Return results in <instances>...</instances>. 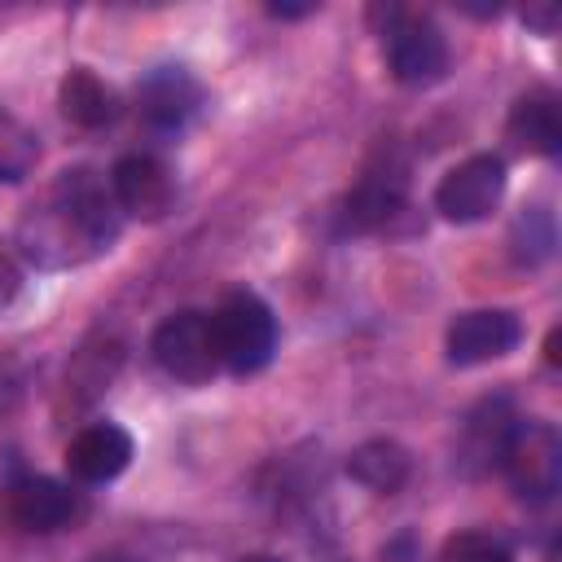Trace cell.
<instances>
[{"label": "cell", "instance_id": "obj_1", "mask_svg": "<svg viewBox=\"0 0 562 562\" xmlns=\"http://www.w3.org/2000/svg\"><path fill=\"white\" fill-rule=\"evenodd\" d=\"M114 237L119 206L105 193V184L83 167L61 171L57 184L18 220V250L40 268L88 263L92 255L110 250Z\"/></svg>", "mask_w": 562, "mask_h": 562}, {"label": "cell", "instance_id": "obj_2", "mask_svg": "<svg viewBox=\"0 0 562 562\" xmlns=\"http://www.w3.org/2000/svg\"><path fill=\"white\" fill-rule=\"evenodd\" d=\"M211 334H215L220 364L233 373H259L277 351V316L250 290H233L211 312Z\"/></svg>", "mask_w": 562, "mask_h": 562}, {"label": "cell", "instance_id": "obj_3", "mask_svg": "<svg viewBox=\"0 0 562 562\" xmlns=\"http://www.w3.org/2000/svg\"><path fill=\"white\" fill-rule=\"evenodd\" d=\"M382 53L386 66L400 83L408 88H426L435 79H443L448 70V40L443 31L413 9H386V26H382Z\"/></svg>", "mask_w": 562, "mask_h": 562}, {"label": "cell", "instance_id": "obj_4", "mask_svg": "<svg viewBox=\"0 0 562 562\" xmlns=\"http://www.w3.org/2000/svg\"><path fill=\"white\" fill-rule=\"evenodd\" d=\"M505 479L514 483V492L522 501H549L562 483V439L549 422H536V417H518L509 426V439L501 448V461Z\"/></svg>", "mask_w": 562, "mask_h": 562}, {"label": "cell", "instance_id": "obj_5", "mask_svg": "<svg viewBox=\"0 0 562 562\" xmlns=\"http://www.w3.org/2000/svg\"><path fill=\"white\" fill-rule=\"evenodd\" d=\"M149 351L158 360L162 373H171L176 382H206L220 369V351H215V334H211V316L206 312H171L154 338Z\"/></svg>", "mask_w": 562, "mask_h": 562}, {"label": "cell", "instance_id": "obj_6", "mask_svg": "<svg viewBox=\"0 0 562 562\" xmlns=\"http://www.w3.org/2000/svg\"><path fill=\"white\" fill-rule=\"evenodd\" d=\"M501 198H505V162L496 154H474L435 184V211L452 224L487 220L501 206Z\"/></svg>", "mask_w": 562, "mask_h": 562}, {"label": "cell", "instance_id": "obj_7", "mask_svg": "<svg viewBox=\"0 0 562 562\" xmlns=\"http://www.w3.org/2000/svg\"><path fill=\"white\" fill-rule=\"evenodd\" d=\"M522 342V321L505 307H479V312H461L448 334H443V351L452 364L470 369V364H487L509 356Z\"/></svg>", "mask_w": 562, "mask_h": 562}, {"label": "cell", "instance_id": "obj_8", "mask_svg": "<svg viewBox=\"0 0 562 562\" xmlns=\"http://www.w3.org/2000/svg\"><path fill=\"white\" fill-rule=\"evenodd\" d=\"M404 189H408V167L395 154H382L378 162L364 167L360 184L347 193V202H342V228H351V233L386 228L400 215V206H404Z\"/></svg>", "mask_w": 562, "mask_h": 562}, {"label": "cell", "instance_id": "obj_9", "mask_svg": "<svg viewBox=\"0 0 562 562\" xmlns=\"http://www.w3.org/2000/svg\"><path fill=\"white\" fill-rule=\"evenodd\" d=\"M110 198L136 220H162L171 211L176 184L154 154H123L110 171Z\"/></svg>", "mask_w": 562, "mask_h": 562}, {"label": "cell", "instance_id": "obj_10", "mask_svg": "<svg viewBox=\"0 0 562 562\" xmlns=\"http://www.w3.org/2000/svg\"><path fill=\"white\" fill-rule=\"evenodd\" d=\"M4 514L22 531H57V527L75 522L83 514V505H79V492H70L66 483H57L48 474H26L4 492Z\"/></svg>", "mask_w": 562, "mask_h": 562}, {"label": "cell", "instance_id": "obj_11", "mask_svg": "<svg viewBox=\"0 0 562 562\" xmlns=\"http://www.w3.org/2000/svg\"><path fill=\"white\" fill-rule=\"evenodd\" d=\"M136 105H140V119L158 132H176L189 123V114L202 105V88L198 79L184 70V66H158L140 79L136 88Z\"/></svg>", "mask_w": 562, "mask_h": 562}, {"label": "cell", "instance_id": "obj_12", "mask_svg": "<svg viewBox=\"0 0 562 562\" xmlns=\"http://www.w3.org/2000/svg\"><path fill=\"white\" fill-rule=\"evenodd\" d=\"M132 461V435L119 422H92L83 426L66 448V470L79 483H110Z\"/></svg>", "mask_w": 562, "mask_h": 562}, {"label": "cell", "instance_id": "obj_13", "mask_svg": "<svg viewBox=\"0 0 562 562\" xmlns=\"http://www.w3.org/2000/svg\"><path fill=\"white\" fill-rule=\"evenodd\" d=\"M347 474H351L360 487L378 492V496H395V492L408 483L413 461H408V448L395 443V439H364L360 448H351Z\"/></svg>", "mask_w": 562, "mask_h": 562}, {"label": "cell", "instance_id": "obj_14", "mask_svg": "<svg viewBox=\"0 0 562 562\" xmlns=\"http://www.w3.org/2000/svg\"><path fill=\"white\" fill-rule=\"evenodd\" d=\"M57 101H61V114H66L70 123L88 127V132L110 127V123L119 119V97H114V88L101 83V79H97L92 70H83V66L61 79Z\"/></svg>", "mask_w": 562, "mask_h": 562}, {"label": "cell", "instance_id": "obj_15", "mask_svg": "<svg viewBox=\"0 0 562 562\" xmlns=\"http://www.w3.org/2000/svg\"><path fill=\"white\" fill-rule=\"evenodd\" d=\"M509 140H518L531 154L553 158L562 149V119H558V101L549 92H531L518 97L509 110Z\"/></svg>", "mask_w": 562, "mask_h": 562}, {"label": "cell", "instance_id": "obj_16", "mask_svg": "<svg viewBox=\"0 0 562 562\" xmlns=\"http://www.w3.org/2000/svg\"><path fill=\"white\" fill-rule=\"evenodd\" d=\"M514 422H518V417H509L505 400H492V404H483V408H479V413L465 422V461H479V465H496Z\"/></svg>", "mask_w": 562, "mask_h": 562}, {"label": "cell", "instance_id": "obj_17", "mask_svg": "<svg viewBox=\"0 0 562 562\" xmlns=\"http://www.w3.org/2000/svg\"><path fill=\"white\" fill-rule=\"evenodd\" d=\"M35 136L13 114L0 110V180H22L35 167Z\"/></svg>", "mask_w": 562, "mask_h": 562}, {"label": "cell", "instance_id": "obj_18", "mask_svg": "<svg viewBox=\"0 0 562 562\" xmlns=\"http://www.w3.org/2000/svg\"><path fill=\"white\" fill-rule=\"evenodd\" d=\"M435 562H514V553L496 540V536H483V531H461L452 540H443L439 558Z\"/></svg>", "mask_w": 562, "mask_h": 562}, {"label": "cell", "instance_id": "obj_19", "mask_svg": "<svg viewBox=\"0 0 562 562\" xmlns=\"http://www.w3.org/2000/svg\"><path fill=\"white\" fill-rule=\"evenodd\" d=\"M522 22H527V26H536L540 35H553V26H558V9H553V4H544V9H527V13H522Z\"/></svg>", "mask_w": 562, "mask_h": 562}, {"label": "cell", "instance_id": "obj_20", "mask_svg": "<svg viewBox=\"0 0 562 562\" xmlns=\"http://www.w3.org/2000/svg\"><path fill=\"white\" fill-rule=\"evenodd\" d=\"M268 13L272 18H303V13H312V4H268Z\"/></svg>", "mask_w": 562, "mask_h": 562}, {"label": "cell", "instance_id": "obj_21", "mask_svg": "<svg viewBox=\"0 0 562 562\" xmlns=\"http://www.w3.org/2000/svg\"><path fill=\"white\" fill-rule=\"evenodd\" d=\"M544 360L558 364V329H549V342H544Z\"/></svg>", "mask_w": 562, "mask_h": 562}, {"label": "cell", "instance_id": "obj_22", "mask_svg": "<svg viewBox=\"0 0 562 562\" xmlns=\"http://www.w3.org/2000/svg\"><path fill=\"white\" fill-rule=\"evenodd\" d=\"M237 562H281V558H272V553H250V558H237Z\"/></svg>", "mask_w": 562, "mask_h": 562}]
</instances>
